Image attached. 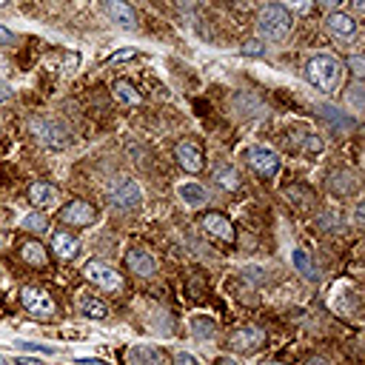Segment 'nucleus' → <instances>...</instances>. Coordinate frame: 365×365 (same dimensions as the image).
I'll return each instance as SVG.
<instances>
[{
    "mask_svg": "<svg viewBox=\"0 0 365 365\" xmlns=\"http://www.w3.org/2000/svg\"><path fill=\"white\" fill-rule=\"evenodd\" d=\"M191 331H195L197 340H214L217 337V325H214V320H208V317H195V320H191Z\"/></svg>",
    "mask_w": 365,
    "mask_h": 365,
    "instance_id": "22",
    "label": "nucleus"
},
{
    "mask_svg": "<svg viewBox=\"0 0 365 365\" xmlns=\"http://www.w3.org/2000/svg\"><path fill=\"white\" fill-rule=\"evenodd\" d=\"M3 3H9V0H0V6H3Z\"/></svg>",
    "mask_w": 365,
    "mask_h": 365,
    "instance_id": "42",
    "label": "nucleus"
},
{
    "mask_svg": "<svg viewBox=\"0 0 365 365\" xmlns=\"http://www.w3.org/2000/svg\"><path fill=\"white\" fill-rule=\"evenodd\" d=\"M291 260H294V268L300 274H305L309 280H314L317 274H314V265H311V260H309V252H302V248H297V252L291 254Z\"/></svg>",
    "mask_w": 365,
    "mask_h": 365,
    "instance_id": "24",
    "label": "nucleus"
},
{
    "mask_svg": "<svg viewBox=\"0 0 365 365\" xmlns=\"http://www.w3.org/2000/svg\"><path fill=\"white\" fill-rule=\"evenodd\" d=\"M349 103L354 106V111H360L362 109V86L357 83V86H351V91H349Z\"/></svg>",
    "mask_w": 365,
    "mask_h": 365,
    "instance_id": "28",
    "label": "nucleus"
},
{
    "mask_svg": "<svg viewBox=\"0 0 365 365\" xmlns=\"http://www.w3.org/2000/svg\"><path fill=\"white\" fill-rule=\"evenodd\" d=\"M52 248L57 254H60L63 260H74L80 254V243L74 240L71 234H66V232H60V234H54V240H52Z\"/></svg>",
    "mask_w": 365,
    "mask_h": 365,
    "instance_id": "16",
    "label": "nucleus"
},
{
    "mask_svg": "<svg viewBox=\"0 0 365 365\" xmlns=\"http://www.w3.org/2000/svg\"><path fill=\"white\" fill-rule=\"evenodd\" d=\"M214 177H217V183H220L225 191H237V188H240V175H237V168H232V166H220V168L214 171Z\"/></svg>",
    "mask_w": 365,
    "mask_h": 365,
    "instance_id": "23",
    "label": "nucleus"
},
{
    "mask_svg": "<svg viewBox=\"0 0 365 365\" xmlns=\"http://www.w3.org/2000/svg\"><path fill=\"white\" fill-rule=\"evenodd\" d=\"M14 349L21 354H46V357H54L57 349H52V345H43V342H14Z\"/></svg>",
    "mask_w": 365,
    "mask_h": 365,
    "instance_id": "25",
    "label": "nucleus"
},
{
    "mask_svg": "<svg viewBox=\"0 0 365 365\" xmlns=\"http://www.w3.org/2000/svg\"><path fill=\"white\" fill-rule=\"evenodd\" d=\"M309 365H329V362L320 360V357H314V360H309Z\"/></svg>",
    "mask_w": 365,
    "mask_h": 365,
    "instance_id": "40",
    "label": "nucleus"
},
{
    "mask_svg": "<svg viewBox=\"0 0 365 365\" xmlns=\"http://www.w3.org/2000/svg\"><path fill=\"white\" fill-rule=\"evenodd\" d=\"M137 54L134 49H123V52H114L111 57H109V66H114V63H123V60H131V57Z\"/></svg>",
    "mask_w": 365,
    "mask_h": 365,
    "instance_id": "29",
    "label": "nucleus"
},
{
    "mask_svg": "<svg viewBox=\"0 0 365 365\" xmlns=\"http://www.w3.org/2000/svg\"><path fill=\"white\" fill-rule=\"evenodd\" d=\"M129 365H163V354L151 345H134L129 351Z\"/></svg>",
    "mask_w": 365,
    "mask_h": 365,
    "instance_id": "15",
    "label": "nucleus"
},
{
    "mask_svg": "<svg viewBox=\"0 0 365 365\" xmlns=\"http://www.w3.org/2000/svg\"><path fill=\"white\" fill-rule=\"evenodd\" d=\"M109 200L118 208H137L143 203V188L131 177H118L109 186Z\"/></svg>",
    "mask_w": 365,
    "mask_h": 365,
    "instance_id": "4",
    "label": "nucleus"
},
{
    "mask_svg": "<svg viewBox=\"0 0 365 365\" xmlns=\"http://www.w3.org/2000/svg\"><path fill=\"white\" fill-rule=\"evenodd\" d=\"M175 155H177V163L186 168V171H200L203 168V151L195 146V143H180L177 148H175Z\"/></svg>",
    "mask_w": 365,
    "mask_h": 365,
    "instance_id": "12",
    "label": "nucleus"
},
{
    "mask_svg": "<svg viewBox=\"0 0 365 365\" xmlns=\"http://www.w3.org/2000/svg\"><path fill=\"white\" fill-rule=\"evenodd\" d=\"M106 14L118 26H123V29H134V26H137V12H134L126 0H106Z\"/></svg>",
    "mask_w": 365,
    "mask_h": 365,
    "instance_id": "11",
    "label": "nucleus"
},
{
    "mask_svg": "<svg viewBox=\"0 0 365 365\" xmlns=\"http://www.w3.org/2000/svg\"><path fill=\"white\" fill-rule=\"evenodd\" d=\"M228 345H232L234 351H243V354H252L257 351L263 345V331L257 329V325H245V329H237L232 334V340H228Z\"/></svg>",
    "mask_w": 365,
    "mask_h": 365,
    "instance_id": "9",
    "label": "nucleus"
},
{
    "mask_svg": "<svg viewBox=\"0 0 365 365\" xmlns=\"http://www.w3.org/2000/svg\"><path fill=\"white\" fill-rule=\"evenodd\" d=\"M260 32L268 37V41H285L288 32H291V14L285 12V6L280 3H268L260 12Z\"/></svg>",
    "mask_w": 365,
    "mask_h": 365,
    "instance_id": "2",
    "label": "nucleus"
},
{
    "mask_svg": "<svg viewBox=\"0 0 365 365\" xmlns=\"http://www.w3.org/2000/svg\"><path fill=\"white\" fill-rule=\"evenodd\" d=\"M177 195H180V200H183L186 206H191V208H197V206H206V203H208V191H206L200 183H195V180L180 183V186H177Z\"/></svg>",
    "mask_w": 365,
    "mask_h": 365,
    "instance_id": "13",
    "label": "nucleus"
},
{
    "mask_svg": "<svg viewBox=\"0 0 365 365\" xmlns=\"http://www.w3.org/2000/svg\"><path fill=\"white\" fill-rule=\"evenodd\" d=\"M78 362H83V365H106L103 360H78Z\"/></svg>",
    "mask_w": 365,
    "mask_h": 365,
    "instance_id": "39",
    "label": "nucleus"
},
{
    "mask_svg": "<svg viewBox=\"0 0 365 365\" xmlns=\"http://www.w3.org/2000/svg\"><path fill=\"white\" fill-rule=\"evenodd\" d=\"M272 365H280V362H272Z\"/></svg>",
    "mask_w": 365,
    "mask_h": 365,
    "instance_id": "43",
    "label": "nucleus"
},
{
    "mask_svg": "<svg viewBox=\"0 0 365 365\" xmlns=\"http://www.w3.org/2000/svg\"><path fill=\"white\" fill-rule=\"evenodd\" d=\"M21 257L29 265H46V248L41 243H34V240H26L21 245Z\"/></svg>",
    "mask_w": 365,
    "mask_h": 365,
    "instance_id": "20",
    "label": "nucleus"
},
{
    "mask_svg": "<svg viewBox=\"0 0 365 365\" xmlns=\"http://www.w3.org/2000/svg\"><path fill=\"white\" fill-rule=\"evenodd\" d=\"M21 225L26 228V232H46V228H49V220H46V214H26Z\"/></svg>",
    "mask_w": 365,
    "mask_h": 365,
    "instance_id": "26",
    "label": "nucleus"
},
{
    "mask_svg": "<svg viewBox=\"0 0 365 365\" xmlns=\"http://www.w3.org/2000/svg\"><path fill=\"white\" fill-rule=\"evenodd\" d=\"M340 74H342V66L334 54H317L309 60V66H305V78L320 91H337Z\"/></svg>",
    "mask_w": 365,
    "mask_h": 365,
    "instance_id": "1",
    "label": "nucleus"
},
{
    "mask_svg": "<svg viewBox=\"0 0 365 365\" xmlns=\"http://www.w3.org/2000/svg\"><path fill=\"white\" fill-rule=\"evenodd\" d=\"M17 41V34L14 32H9L6 26H0V43H6V46H12Z\"/></svg>",
    "mask_w": 365,
    "mask_h": 365,
    "instance_id": "34",
    "label": "nucleus"
},
{
    "mask_svg": "<svg viewBox=\"0 0 365 365\" xmlns=\"http://www.w3.org/2000/svg\"><path fill=\"white\" fill-rule=\"evenodd\" d=\"M200 225L206 228L208 234H214V237H220V240H228V243L234 240V228H232V223H228L223 214H206V217L200 220Z\"/></svg>",
    "mask_w": 365,
    "mask_h": 365,
    "instance_id": "14",
    "label": "nucleus"
},
{
    "mask_svg": "<svg viewBox=\"0 0 365 365\" xmlns=\"http://www.w3.org/2000/svg\"><path fill=\"white\" fill-rule=\"evenodd\" d=\"M29 131L37 137V143H43L46 148H66L71 143V134L66 131V126H60L57 120H49V118H34L29 123Z\"/></svg>",
    "mask_w": 365,
    "mask_h": 365,
    "instance_id": "3",
    "label": "nucleus"
},
{
    "mask_svg": "<svg viewBox=\"0 0 365 365\" xmlns=\"http://www.w3.org/2000/svg\"><path fill=\"white\" fill-rule=\"evenodd\" d=\"M12 98V86L6 80H0V100H9Z\"/></svg>",
    "mask_w": 365,
    "mask_h": 365,
    "instance_id": "35",
    "label": "nucleus"
},
{
    "mask_svg": "<svg viewBox=\"0 0 365 365\" xmlns=\"http://www.w3.org/2000/svg\"><path fill=\"white\" fill-rule=\"evenodd\" d=\"M0 365H12V362H9V360H6L3 354H0Z\"/></svg>",
    "mask_w": 365,
    "mask_h": 365,
    "instance_id": "41",
    "label": "nucleus"
},
{
    "mask_svg": "<svg viewBox=\"0 0 365 365\" xmlns=\"http://www.w3.org/2000/svg\"><path fill=\"white\" fill-rule=\"evenodd\" d=\"M217 365H237V362H234L232 357H220V360H217Z\"/></svg>",
    "mask_w": 365,
    "mask_h": 365,
    "instance_id": "37",
    "label": "nucleus"
},
{
    "mask_svg": "<svg viewBox=\"0 0 365 365\" xmlns=\"http://www.w3.org/2000/svg\"><path fill=\"white\" fill-rule=\"evenodd\" d=\"M60 220L69 223V225H91L94 220H98V211H94V206H89L83 200H74V203L60 208Z\"/></svg>",
    "mask_w": 365,
    "mask_h": 365,
    "instance_id": "8",
    "label": "nucleus"
},
{
    "mask_svg": "<svg viewBox=\"0 0 365 365\" xmlns=\"http://www.w3.org/2000/svg\"><path fill=\"white\" fill-rule=\"evenodd\" d=\"M21 300H23V309L34 317H49L54 314V302L46 291H41V288H23L21 291Z\"/></svg>",
    "mask_w": 365,
    "mask_h": 365,
    "instance_id": "7",
    "label": "nucleus"
},
{
    "mask_svg": "<svg viewBox=\"0 0 365 365\" xmlns=\"http://www.w3.org/2000/svg\"><path fill=\"white\" fill-rule=\"evenodd\" d=\"M243 52H245V54H263L265 49H263V43H260V41H248V43L243 46Z\"/></svg>",
    "mask_w": 365,
    "mask_h": 365,
    "instance_id": "33",
    "label": "nucleus"
},
{
    "mask_svg": "<svg viewBox=\"0 0 365 365\" xmlns=\"http://www.w3.org/2000/svg\"><path fill=\"white\" fill-rule=\"evenodd\" d=\"M245 157H248V163H252V168L260 171V175H265V177H272V175H277V171H280V155H277L274 148L252 146V148L245 151Z\"/></svg>",
    "mask_w": 365,
    "mask_h": 365,
    "instance_id": "5",
    "label": "nucleus"
},
{
    "mask_svg": "<svg viewBox=\"0 0 365 365\" xmlns=\"http://www.w3.org/2000/svg\"><path fill=\"white\" fill-rule=\"evenodd\" d=\"M114 98H118L123 106H137L143 100L137 86H131L129 80H118V83H114Z\"/></svg>",
    "mask_w": 365,
    "mask_h": 365,
    "instance_id": "19",
    "label": "nucleus"
},
{
    "mask_svg": "<svg viewBox=\"0 0 365 365\" xmlns=\"http://www.w3.org/2000/svg\"><path fill=\"white\" fill-rule=\"evenodd\" d=\"M78 305H80V311H83L86 317H91V320H103V317L109 314L106 305H103L98 297H91V294H80Z\"/></svg>",
    "mask_w": 365,
    "mask_h": 365,
    "instance_id": "21",
    "label": "nucleus"
},
{
    "mask_svg": "<svg viewBox=\"0 0 365 365\" xmlns=\"http://www.w3.org/2000/svg\"><path fill=\"white\" fill-rule=\"evenodd\" d=\"M175 365H200V360L195 354H188V351H177L175 354Z\"/></svg>",
    "mask_w": 365,
    "mask_h": 365,
    "instance_id": "30",
    "label": "nucleus"
},
{
    "mask_svg": "<svg viewBox=\"0 0 365 365\" xmlns=\"http://www.w3.org/2000/svg\"><path fill=\"white\" fill-rule=\"evenodd\" d=\"M320 3H322V6H325V9H334V6H337V3H340V0H320Z\"/></svg>",
    "mask_w": 365,
    "mask_h": 365,
    "instance_id": "38",
    "label": "nucleus"
},
{
    "mask_svg": "<svg viewBox=\"0 0 365 365\" xmlns=\"http://www.w3.org/2000/svg\"><path fill=\"white\" fill-rule=\"evenodd\" d=\"M351 9L354 12H365V0H351Z\"/></svg>",
    "mask_w": 365,
    "mask_h": 365,
    "instance_id": "36",
    "label": "nucleus"
},
{
    "mask_svg": "<svg viewBox=\"0 0 365 365\" xmlns=\"http://www.w3.org/2000/svg\"><path fill=\"white\" fill-rule=\"evenodd\" d=\"M126 265H129L137 277H151V274L157 272V263H155V257L146 252V248H129Z\"/></svg>",
    "mask_w": 365,
    "mask_h": 365,
    "instance_id": "10",
    "label": "nucleus"
},
{
    "mask_svg": "<svg viewBox=\"0 0 365 365\" xmlns=\"http://www.w3.org/2000/svg\"><path fill=\"white\" fill-rule=\"evenodd\" d=\"M280 6H288V9H294V12H309L311 9V0H283Z\"/></svg>",
    "mask_w": 365,
    "mask_h": 365,
    "instance_id": "27",
    "label": "nucleus"
},
{
    "mask_svg": "<svg viewBox=\"0 0 365 365\" xmlns=\"http://www.w3.org/2000/svg\"><path fill=\"white\" fill-rule=\"evenodd\" d=\"M14 365H46L41 357H29V354H21V357H17L14 360Z\"/></svg>",
    "mask_w": 365,
    "mask_h": 365,
    "instance_id": "32",
    "label": "nucleus"
},
{
    "mask_svg": "<svg viewBox=\"0 0 365 365\" xmlns=\"http://www.w3.org/2000/svg\"><path fill=\"white\" fill-rule=\"evenodd\" d=\"M29 200H32L34 206H54L57 191H54L49 183H32V188H29Z\"/></svg>",
    "mask_w": 365,
    "mask_h": 365,
    "instance_id": "18",
    "label": "nucleus"
},
{
    "mask_svg": "<svg viewBox=\"0 0 365 365\" xmlns=\"http://www.w3.org/2000/svg\"><path fill=\"white\" fill-rule=\"evenodd\" d=\"M83 274H86L91 283H98L100 288H106V291H120V288H123L120 274L114 272V268L103 265V263H89V265L83 268Z\"/></svg>",
    "mask_w": 365,
    "mask_h": 365,
    "instance_id": "6",
    "label": "nucleus"
},
{
    "mask_svg": "<svg viewBox=\"0 0 365 365\" xmlns=\"http://www.w3.org/2000/svg\"><path fill=\"white\" fill-rule=\"evenodd\" d=\"M349 66H351V71L357 74V78H362V74H365V60H362V57H360V54H351V60H349Z\"/></svg>",
    "mask_w": 365,
    "mask_h": 365,
    "instance_id": "31",
    "label": "nucleus"
},
{
    "mask_svg": "<svg viewBox=\"0 0 365 365\" xmlns=\"http://www.w3.org/2000/svg\"><path fill=\"white\" fill-rule=\"evenodd\" d=\"M329 26H331V32L340 34V37H351V34L357 32L354 17H351V14H345V12H334V14L329 17Z\"/></svg>",
    "mask_w": 365,
    "mask_h": 365,
    "instance_id": "17",
    "label": "nucleus"
}]
</instances>
